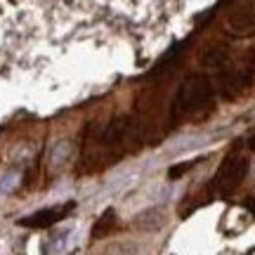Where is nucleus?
<instances>
[{
  "mask_svg": "<svg viewBox=\"0 0 255 255\" xmlns=\"http://www.w3.org/2000/svg\"><path fill=\"white\" fill-rule=\"evenodd\" d=\"M229 28L237 33L255 31V5H241L229 14Z\"/></svg>",
  "mask_w": 255,
  "mask_h": 255,
  "instance_id": "39448f33",
  "label": "nucleus"
},
{
  "mask_svg": "<svg viewBox=\"0 0 255 255\" xmlns=\"http://www.w3.org/2000/svg\"><path fill=\"white\" fill-rule=\"evenodd\" d=\"M248 146H251V149H253V151H255V135L251 137V139H248Z\"/></svg>",
  "mask_w": 255,
  "mask_h": 255,
  "instance_id": "1a4fd4ad",
  "label": "nucleus"
},
{
  "mask_svg": "<svg viewBox=\"0 0 255 255\" xmlns=\"http://www.w3.org/2000/svg\"><path fill=\"white\" fill-rule=\"evenodd\" d=\"M189 168H191V163H177V165H175V168H170V170H168V175H170V177H173V180H175V177H180V175H184V173H187Z\"/></svg>",
  "mask_w": 255,
  "mask_h": 255,
  "instance_id": "6e6552de",
  "label": "nucleus"
},
{
  "mask_svg": "<svg viewBox=\"0 0 255 255\" xmlns=\"http://www.w3.org/2000/svg\"><path fill=\"white\" fill-rule=\"evenodd\" d=\"M255 73H251L246 66H241V69H229V71L222 73V81H220V90L222 95L232 100V97H237L241 90H246L248 85L253 83Z\"/></svg>",
  "mask_w": 255,
  "mask_h": 255,
  "instance_id": "20e7f679",
  "label": "nucleus"
},
{
  "mask_svg": "<svg viewBox=\"0 0 255 255\" xmlns=\"http://www.w3.org/2000/svg\"><path fill=\"white\" fill-rule=\"evenodd\" d=\"M73 210V203H66V206H55V208H45V210H38L33 215L21 220L24 227H31V229H45V227H52L57 222H62L69 213Z\"/></svg>",
  "mask_w": 255,
  "mask_h": 255,
  "instance_id": "7ed1b4c3",
  "label": "nucleus"
},
{
  "mask_svg": "<svg viewBox=\"0 0 255 255\" xmlns=\"http://www.w3.org/2000/svg\"><path fill=\"white\" fill-rule=\"evenodd\" d=\"M229 59V50L225 45H210L206 52H203V66L208 69H220L225 66Z\"/></svg>",
  "mask_w": 255,
  "mask_h": 255,
  "instance_id": "423d86ee",
  "label": "nucleus"
},
{
  "mask_svg": "<svg viewBox=\"0 0 255 255\" xmlns=\"http://www.w3.org/2000/svg\"><path fill=\"white\" fill-rule=\"evenodd\" d=\"M111 225H114V213H107V215H102L100 222L95 225V232H92V237L97 239V237H104L107 232H111Z\"/></svg>",
  "mask_w": 255,
  "mask_h": 255,
  "instance_id": "0eeeda50",
  "label": "nucleus"
},
{
  "mask_svg": "<svg viewBox=\"0 0 255 255\" xmlns=\"http://www.w3.org/2000/svg\"><path fill=\"white\" fill-rule=\"evenodd\" d=\"M246 173H248V156L241 154L239 149H232L225 156V161L220 163L215 177H213V189L218 191V194L227 196V194H232L239 184L244 182Z\"/></svg>",
  "mask_w": 255,
  "mask_h": 255,
  "instance_id": "f03ea898",
  "label": "nucleus"
},
{
  "mask_svg": "<svg viewBox=\"0 0 255 255\" xmlns=\"http://www.w3.org/2000/svg\"><path fill=\"white\" fill-rule=\"evenodd\" d=\"M210 104H213V85L206 76L194 73V76H187L175 92L173 104H170V116L175 121L184 119V116H194L201 109H208Z\"/></svg>",
  "mask_w": 255,
  "mask_h": 255,
  "instance_id": "f257e3e1",
  "label": "nucleus"
}]
</instances>
